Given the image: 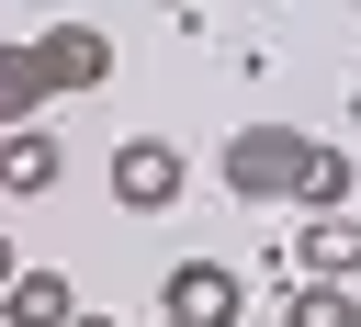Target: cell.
Instances as JSON below:
<instances>
[{
    "instance_id": "obj_5",
    "label": "cell",
    "mask_w": 361,
    "mask_h": 327,
    "mask_svg": "<svg viewBox=\"0 0 361 327\" xmlns=\"http://www.w3.org/2000/svg\"><path fill=\"white\" fill-rule=\"evenodd\" d=\"M45 101H56V79H45V45H34V34H11V45H0V135L45 124Z\"/></svg>"
},
{
    "instance_id": "obj_1",
    "label": "cell",
    "mask_w": 361,
    "mask_h": 327,
    "mask_svg": "<svg viewBox=\"0 0 361 327\" xmlns=\"http://www.w3.org/2000/svg\"><path fill=\"white\" fill-rule=\"evenodd\" d=\"M305 169H316V135H305V124H237L226 158H214V180H226L237 203H293Z\"/></svg>"
},
{
    "instance_id": "obj_6",
    "label": "cell",
    "mask_w": 361,
    "mask_h": 327,
    "mask_svg": "<svg viewBox=\"0 0 361 327\" xmlns=\"http://www.w3.org/2000/svg\"><path fill=\"white\" fill-rule=\"evenodd\" d=\"M68 180V147L45 135V124H23V135H0V192L11 203H34V192H56Z\"/></svg>"
},
{
    "instance_id": "obj_12",
    "label": "cell",
    "mask_w": 361,
    "mask_h": 327,
    "mask_svg": "<svg viewBox=\"0 0 361 327\" xmlns=\"http://www.w3.org/2000/svg\"><path fill=\"white\" fill-rule=\"evenodd\" d=\"M68 327H113V316H90V304H79V316H68Z\"/></svg>"
},
{
    "instance_id": "obj_10",
    "label": "cell",
    "mask_w": 361,
    "mask_h": 327,
    "mask_svg": "<svg viewBox=\"0 0 361 327\" xmlns=\"http://www.w3.org/2000/svg\"><path fill=\"white\" fill-rule=\"evenodd\" d=\"M350 180H361V169H350L338 147H316V169H305V192H293V214H338V203H350Z\"/></svg>"
},
{
    "instance_id": "obj_7",
    "label": "cell",
    "mask_w": 361,
    "mask_h": 327,
    "mask_svg": "<svg viewBox=\"0 0 361 327\" xmlns=\"http://www.w3.org/2000/svg\"><path fill=\"white\" fill-rule=\"evenodd\" d=\"M293 259H305V282H350L361 271V214H305L293 226Z\"/></svg>"
},
{
    "instance_id": "obj_3",
    "label": "cell",
    "mask_w": 361,
    "mask_h": 327,
    "mask_svg": "<svg viewBox=\"0 0 361 327\" xmlns=\"http://www.w3.org/2000/svg\"><path fill=\"white\" fill-rule=\"evenodd\" d=\"M158 304H169V327H237V304H248V282H237L226 259H180V271L158 282Z\"/></svg>"
},
{
    "instance_id": "obj_2",
    "label": "cell",
    "mask_w": 361,
    "mask_h": 327,
    "mask_svg": "<svg viewBox=\"0 0 361 327\" xmlns=\"http://www.w3.org/2000/svg\"><path fill=\"white\" fill-rule=\"evenodd\" d=\"M180 192H192V158H180L169 135H124V147H113V203H124V214H169Z\"/></svg>"
},
{
    "instance_id": "obj_13",
    "label": "cell",
    "mask_w": 361,
    "mask_h": 327,
    "mask_svg": "<svg viewBox=\"0 0 361 327\" xmlns=\"http://www.w3.org/2000/svg\"><path fill=\"white\" fill-rule=\"evenodd\" d=\"M169 11H180V0H169Z\"/></svg>"
},
{
    "instance_id": "obj_8",
    "label": "cell",
    "mask_w": 361,
    "mask_h": 327,
    "mask_svg": "<svg viewBox=\"0 0 361 327\" xmlns=\"http://www.w3.org/2000/svg\"><path fill=\"white\" fill-rule=\"evenodd\" d=\"M68 316H79L68 271H11V293H0V327H68Z\"/></svg>"
},
{
    "instance_id": "obj_9",
    "label": "cell",
    "mask_w": 361,
    "mask_h": 327,
    "mask_svg": "<svg viewBox=\"0 0 361 327\" xmlns=\"http://www.w3.org/2000/svg\"><path fill=\"white\" fill-rule=\"evenodd\" d=\"M282 327H361V293H350V282H293Z\"/></svg>"
},
{
    "instance_id": "obj_4",
    "label": "cell",
    "mask_w": 361,
    "mask_h": 327,
    "mask_svg": "<svg viewBox=\"0 0 361 327\" xmlns=\"http://www.w3.org/2000/svg\"><path fill=\"white\" fill-rule=\"evenodd\" d=\"M34 45H45L56 101H79V90H102V79H113V34H102V23H45Z\"/></svg>"
},
{
    "instance_id": "obj_11",
    "label": "cell",
    "mask_w": 361,
    "mask_h": 327,
    "mask_svg": "<svg viewBox=\"0 0 361 327\" xmlns=\"http://www.w3.org/2000/svg\"><path fill=\"white\" fill-rule=\"evenodd\" d=\"M11 271H23V259H11V248H0V293H11Z\"/></svg>"
}]
</instances>
